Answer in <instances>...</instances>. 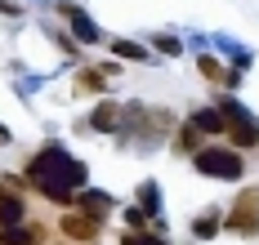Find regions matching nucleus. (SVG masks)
Returning a JSON list of instances; mask_svg holds the SVG:
<instances>
[{"mask_svg": "<svg viewBox=\"0 0 259 245\" xmlns=\"http://www.w3.org/2000/svg\"><path fill=\"white\" fill-rule=\"evenodd\" d=\"M31 188H40L50 201H58V205H72L76 201V192L72 188H85V165H76L63 147H40L31 161H27V174H23Z\"/></svg>", "mask_w": 259, "mask_h": 245, "instance_id": "nucleus-1", "label": "nucleus"}, {"mask_svg": "<svg viewBox=\"0 0 259 245\" xmlns=\"http://www.w3.org/2000/svg\"><path fill=\"white\" fill-rule=\"evenodd\" d=\"M192 165H197V174H206V178H241V169H246L241 152H233V147H201V152L192 156Z\"/></svg>", "mask_w": 259, "mask_h": 245, "instance_id": "nucleus-2", "label": "nucleus"}, {"mask_svg": "<svg viewBox=\"0 0 259 245\" xmlns=\"http://www.w3.org/2000/svg\"><path fill=\"white\" fill-rule=\"evenodd\" d=\"M219 116H224V134H228V147H233V152H246V147H255V143H259L255 120L237 107L233 98H219Z\"/></svg>", "mask_w": 259, "mask_h": 245, "instance_id": "nucleus-3", "label": "nucleus"}, {"mask_svg": "<svg viewBox=\"0 0 259 245\" xmlns=\"http://www.w3.org/2000/svg\"><path fill=\"white\" fill-rule=\"evenodd\" d=\"M224 227L241 232V236H259V188H246L233 201V210L224 214Z\"/></svg>", "mask_w": 259, "mask_h": 245, "instance_id": "nucleus-4", "label": "nucleus"}, {"mask_svg": "<svg viewBox=\"0 0 259 245\" xmlns=\"http://www.w3.org/2000/svg\"><path fill=\"white\" fill-rule=\"evenodd\" d=\"M58 232H63L67 241H76V245H94L103 236V218H90V214H80V210H67V214L58 218Z\"/></svg>", "mask_w": 259, "mask_h": 245, "instance_id": "nucleus-5", "label": "nucleus"}, {"mask_svg": "<svg viewBox=\"0 0 259 245\" xmlns=\"http://www.w3.org/2000/svg\"><path fill=\"white\" fill-rule=\"evenodd\" d=\"M72 210H80V214H90V218H107L112 214V196L107 192H80L76 201H72Z\"/></svg>", "mask_w": 259, "mask_h": 245, "instance_id": "nucleus-6", "label": "nucleus"}, {"mask_svg": "<svg viewBox=\"0 0 259 245\" xmlns=\"http://www.w3.org/2000/svg\"><path fill=\"white\" fill-rule=\"evenodd\" d=\"M90 125H94L99 134H116V125H121V107H116L112 98H103V103L94 107V116H90Z\"/></svg>", "mask_w": 259, "mask_h": 245, "instance_id": "nucleus-7", "label": "nucleus"}, {"mask_svg": "<svg viewBox=\"0 0 259 245\" xmlns=\"http://www.w3.org/2000/svg\"><path fill=\"white\" fill-rule=\"evenodd\" d=\"M27 214V205L18 201V192H0V227H18Z\"/></svg>", "mask_w": 259, "mask_h": 245, "instance_id": "nucleus-8", "label": "nucleus"}, {"mask_svg": "<svg viewBox=\"0 0 259 245\" xmlns=\"http://www.w3.org/2000/svg\"><path fill=\"white\" fill-rule=\"evenodd\" d=\"M197 67H201V76H206V81L237 85V72H224V63H219V58H210V54H201V58H197Z\"/></svg>", "mask_w": 259, "mask_h": 245, "instance_id": "nucleus-9", "label": "nucleus"}, {"mask_svg": "<svg viewBox=\"0 0 259 245\" xmlns=\"http://www.w3.org/2000/svg\"><path fill=\"white\" fill-rule=\"evenodd\" d=\"M219 227H224V210H206V214H201L197 223H192V232H197V241H210V236H214Z\"/></svg>", "mask_w": 259, "mask_h": 245, "instance_id": "nucleus-10", "label": "nucleus"}, {"mask_svg": "<svg viewBox=\"0 0 259 245\" xmlns=\"http://www.w3.org/2000/svg\"><path fill=\"white\" fill-rule=\"evenodd\" d=\"M188 125H192V130H206V134H224V116H219V107L214 111H192Z\"/></svg>", "mask_w": 259, "mask_h": 245, "instance_id": "nucleus-11", "label": "nucleus"}, {"mask_svg": "<svg viewBox=\"0 0 259 245\" xmlns=\"http://www.w3.org/2000/svg\"><path fill=\"white\" fill-rule=\"evenodd\" d=\"M175 152H179V156H197V152H201V134H197L192 125H183L179 134H175Z\"/></svg>", "mask_w": 259, "mask_h": 245, "instance_id": "nucleus-12", "label": "nucleus"}, {"mask_svg": "<svg viewBox=\"0 0 259 245\" xmlns=\"http://www.w3.org/2000/svg\"><path fill=\"white\" fill-rule=\"evenodd\" d=\"M63 14L72 18V27H76V36H80V40H99V31H94V23H90V18L80 14L76 5H63Z\"/></svg>", "mask_w": 259, "mask_h": 245, "instance_id": "nucleus-13", "label": "nucleus"}, {"mask_svg": "<svg viewBox=\"0 0 259 245\" xmlns=\"http://www.w3.org/2000/svg\"><path fill=\"white\" fill-rule=\"evenodd\" d=\"M112 54H116V58H130V63H148V49L134 45V40H112Z\"/></svg>", "mask_w": 259, "mask_h": 245, "instance_id": "nucleus-14", "label": "nucleus"}, {"mask_svg": "<svg viewBox=\"0 0 259 245\" xmlns=\"http://www.w3.org/2000/svg\"><path fill=\"white\" fill-rule=\"evenodd\" d=\"M76 89H85V94H103V89H107L103 72H90V67H80V76H76Z\"/></svg>", "mask_w": 259, "mask_h": 245, "instance_id": "nucleus-15", "label": "nucleus"}, {"mask_svg": "<svg viewBox=\"0 0 259 245\" xmlns=\"http://www.w3.org/2000/svg\"><path fill=\"white\" fill-rule=\"evenodd\" d=\"M139 201H143L139 210H143V214H152L156 201H161V188H156V183H143V188H139Z\"/></svg>", "mask_w": 259, "mask_h": 245, "instance_id": "nucleus-16", "label": "nucleus"}, {"mask_svg": "<svg viewBox=\"0 0 259 245\" xmlns=\"http://www.w3.org/2000/svg\"><path fill=\"white\" fill-rule=\"evenodd\" d=\"M152 45H156V49H161V54H170V58H179V54H183V45H179V40H175V36H156Z\"/></svg>", "mask_w": 259, "mask_h": 245, "instance_id": "nucleus-17", "label": "nucleus"}, {"mask_svg": "<svg viewBox=\"0 0 259 245\" xmlns=\"http://www.w3.org/2000/svg\"><path fill=\"white\" fill-rule=\"evenodd\" d=\"M125 223H130V232H143L148 227V214L143 210H125Z\"/></svg>", "mask_w": 259, "mask_h": 245, "instance_id": "nucleus-18", "label": "nucleus"}, {"mask_svg": "<svg viewBox=\"0 0 259 245\" xmlns=\"http://www.w3.org/2000/svg\"><path fill=\"white\" fill-rule=\"evenodd\" d=\"M0 143H9V130H5V125H0Z\"/></svg>", "mask_w": 259, "mask_h": 245, "instance_id": "nucleus-19", "label": "nucleus"}]
</instances>
